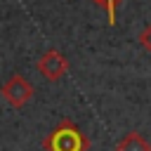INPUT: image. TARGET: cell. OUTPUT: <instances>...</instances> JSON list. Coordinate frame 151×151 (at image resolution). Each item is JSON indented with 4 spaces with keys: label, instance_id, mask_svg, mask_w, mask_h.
Returning <instances> with one entry per match:
<instances>
[{
    "label": "cell",
    "instance_id": "8992f818",
    "mask_svg": "<svg viewBox=\"0 0 151 151\" xmlns=\"http://www.w3.org/2000/svg\"><path fill=\"white\" fill-rule=\"evenodd\" d=\"M137 40H139V45L146 50V52H151V24H146L142 31H139V35H137Z\"/></svg>",
    "mask_w": 151,
    "mask_h": 151
},
{
    "label": "cell",
    "instance_id": "3957f363",
    "mask_svg": "<svg viewBox=\"0 0 151 151\" xmlns=\"http://www.w3.org/2000/svg\"><path fill=\"white\" fill-rule=\"evenodd\" d=\"M35 68H38V73H40L42 78H47L50 83H57V80H61V78L68 73L71 64H68L66 54H61L59 50H47V52L38 59Z\"/></svg>",
    "mask_w": 151,
    "mask_h": 151
},
{
    "label": "cell",
    "instance_id": "6da1fadb",
    "mask_svg": "<svg viewBox=\"0 0 151 151\" xmlns=\"http://www.w3.org/2000/svg\"><path fill=\"white\" fill-rule=\"evenodd\" d=\"M42 149L45 151H90V137L71 118H61L42 137Z\"/></svg>",
    "mask_w": 151,
    "mask_h": 151
},
{
    "label": "cell",
    "instance_id": "277c9868",
    "mask_svg": "<svg viewBox=\"0 0 151 151\" xmlns=\"http://www.w3.org/2000/svg\"><path fill=\"white\" fill-rule=\"evenodd\" d=\"M116 151H151V142L142 134V132H127L118 144H116Z\"/></svg>",
    "mask_w": 151,
    "mask_h": 151
},
{
    "label": "cell",
    "instance_id": "5b68a950",
    "mask_svg": "<svg viewBox=\"0 0 151 151\" xmlns=\"http://www.w3.org/2000/svg\"><path fill=\"white\" fill-rule=\"evenodd\" d=\"M92 2L99 5V7H104L106 14H109V26H116V12H118V5L123 0H92Z\"/></svg>",
    "mask_w": 151,
    "mask_h": 151
},
{
    "label": "cell",
    "instance_id": "7a4b0ae2",
    "mask_svg": "<svg viewBox=\"0 0 151 151\" xmlns=\"http://www.w3.org/2000/svg\"><path fill=\"white\" fill-rule=\"evenodd\" d=\"M33 85L28 83V78H24L21 73H14L9 76L2 87H0V97L12 106V109H24L31 99H33Z\"/></svg>",
    "mask_w": 151,
    "mask_h": 151
}]
</instances>
